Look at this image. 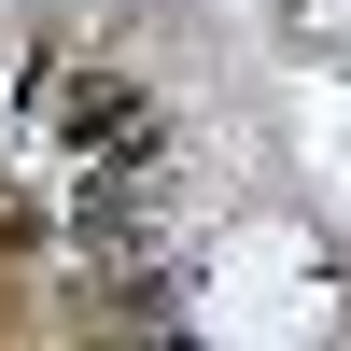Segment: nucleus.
Returning <instances> with one entry per match:
<instances>
[{
  "label": "nucleus",
  "instance_id": "1",
  "mask_svg": "<svg viewBox=\"0 0 351 351\" xmlns=\"http://www.w3.org/2000/svg\"><path fill=\"white\" fill-rule=\"evenodd\" d=\"M183 324L197 337H337L351 324V267L324 253V225H295V211H239V225H211V239L183 253Z\"/></svg>",
  "mask_w": 351,
  "mask_h": 351
},
{
  "label": "nucleus",
  "instance_id": "2",
  "mask_svg": "<svg viewBox=\"0 0 351 351\" xmlns=\"http://www.w3.org/2000/svg\"><path fill=\"white\" fill-rule=\"evenodd\" d=\"M295 28L309 43H351V0H295Z\"/></svg>",
  "mask_w": 351,
  "mask_h": 351
}]
</instances>
